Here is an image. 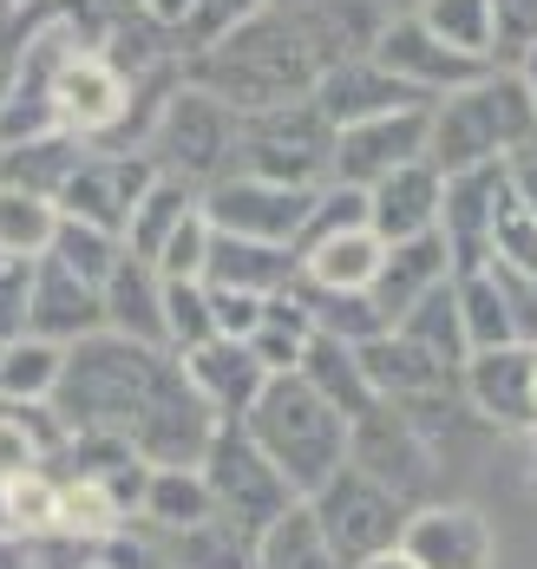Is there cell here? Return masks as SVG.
<instances>
[{"label":"cell","mask_w":537,"mask_h":569,"mask_svg":"<svg viewBox=\"0 0 537 569\" xmlns=\"http://www.w3.org/2000/svg\"><path fill=\"white\" fill-rule=\"evenodd\" d=\"M27 301H33V256H0V347L27 335Z\"/></svg>","instance_id":"obj_46"},{"label":"cell","mask_w":537,"mask_h":569,"mask_svg":"<svg viewBox=\"0 0 537 569\" xmlns=\"http://www.w3.org/2000/svg\"><path fill=\"white\" fill-rule=\"evenodd\" d=\"M7 86H13V59H0V106H7Z\"/></svg>","instance_id":"obj_55"},{"label":"cell","mask_w":537,"mask_h":569,"mask_svg":"<svg viewBox=\"0 0 537 569\" xmlns=\"http://www.w3.org/2000/svg\"><path fill=\"white\" fill-rule=\"evenodd\" d=\"M203 256H210V223H203V210H190L171 236H165V249H158V276L165 282H203Z\"/></svg>","instance_id":"obj_42"},{"label":"cell","mask_w":537,"mask_h":569,"mask_svg":"<svg viewBox=\"0 0 537 569\" xmlns=\"http://www.w3.org/2000/svg\"><path fill=\"white\" fill-rule=\"evenodd\" d=\"M197 210L217 236H249V242L296 249V236L308 229V210H315V190H289V183H269V177L230 171L223 183H210L197 197Z\"/></svg>","instance_id":"obj_11"},{"label":"cell","mask_w":537,"mask_h":569,"mask_svg":"<svg viewBox=\"0 0 537 569\" xmlns=\"http://www.w3.org/2000/svg\"><path fill=\"white\" fill-rule=\"evenodd\" d=\"M0 517H7V523H27V530H47V523H60V491L27 471V478H13V485L0 491Z\"/></svg>","instance_id":"obj_45"},{"label":"cell","mask_w":537,"mask_h":569,"mask_svg":"<svg viewBox=\"0 0 537 569\" xmlns=\"http://www.w3.org/2000/svg\"><path fill=\"white\" fill-rule=\"evenodd\" d=\"M249 446L282 471L296 498H315L341 465H348V419L315 393L301 373H269L256 406L237 419Z\"/></svg>","instance_id":"obj_4"},{"label":"cell","mask_w":537,"mask_h":569,"mask_svg":"<svg viewBox=\"0 0 537 569\" xmlns=\"http://www.w3.org/2000/svg\"><path fill=\"white\" fill-rule=\"evenodd\" d=\"M426 112L432 106H414V112H387V118H360V124H341L335 131V171L328 183H348V190H374L387 171L426 158Z\"/></svg>","instance_id":"obj_14"},{"label":"cell","mask_w":537,"mask_h":569,"mask_svg":"<svg viewBox=\"0 0 537 569\" xmlns=\"http://www.w3.org/2000/svg\"><path fill=\"white\" fill-rule=\"evenodd\" d=\"M453 295H459V321H466V347H511V308H505V295L491 282V262L473 269V276H453ZM525 347V341H518Z\"/></svg>","instance_id":"obj_35"},{"label":"cell","mask_w":537,"mask_h":569,"mask_svg":"<svg viewBox=\"0 0 537 569\" xmlns=\"http://www.w3.org/2000/svg\"><path fill=\"white\" fill-rule=\"evenodd\" d=\"M203 282L237 288V295H282V288L296 282V249H282V242H249V236H217V229H210Z\"/></svg>","instance_id":"obj_25"},{"label":"cell","mask_w":537,"mask_h":569,"mask_svg":"<svg viewBox=\"0 0 537 569\" xmlns=\"http://www.w3.org/2000/svg\"><path fill=\"white\" fill-rule=\"evenodd\" d=\"M47 7L60 13L66 27H72V33L86 40V47H99V40H106V33L119 27L125 13H138V0H47Z\"/></svg>","instance_id":"obj_47"},{"label":"cell","mask_w":537,"mask_h":569,"mask_svg":"<svg viewBox=\"0 0 537 569\" xmlns=\"http://www.w3.org/2000/svg\"><path fill=\"white\" fill-rule=\"evenodd\" d=\"M13 13H20V0H0V27H7V20H13Z\"/></svg>","instance_id":"obj_56"},{"label":"cell","mask_w":537,"mask_h":569,"mask_svg":"<svg viewBox=\"0 0 537 569\" xmlns=\"http://www.w3.org/2000/svg\"><path fill=\"white\" fill-rule=\"evenodd\" d=\"M171 563L178 569H256V537H242L237 523L210 517V523L171 537Z\"/></svg>","instance_id":"obj_37"},{"label":"cell","mask_w":537,"mask_h":569,"mask_svg":"<svg viewBox=\"0 0 537 569\" xmlns=\"http://www.w3.org/2000/svg\"><path fill=\"white\" fill-rule=\"evenodd\" d=\"M217 341V321H210V288L203 282H165V347L190 353V347Z\"/></svg>","instance_id":"obj_40"},{"label":"cell","mask_w":537,"mask_h":569,"mask_svg":"<svg viewBox=\"0 0 537 569\" xmlns=\"http://www.w3.org/2000/svg\"><path fill=\"white\" fill-rule=\"evenodd\" d=\"M203 485H210V505L223 523H237L242 537H262L276 517L301 505L296 491L282 485V471L269 465V458L249 446V432H242L237 419H223L217 426V439H210V452H203Z\"/></svg>","instance_id":"obj_8"},{"label":"cell","mask_w":537,"mask_h":569,"mask_svg":"<svg viewBox=\"0 0 537 569\" xmlns=\"http://www.w3.org/2000/svg\"><path fill=\"white\" fill-rule=\"evenodd\" d=\"M20 7H47V0H20Z\"/></svg>","instance_id":"obj_59"},{"label":"cell","mask_w":537,"mask_h":569,"mask_svg":"<svg viewBox=\"0 0 537 569\" xmlns=\"http://www.w3.org/2000/svg\"><path fill=\"white\" fill-rule=\"evenodd\" d=\"M99 328H106V301H99V288L79 282L72 269H60L53 256H33L27 335H40V341H53V347H72V341H86V335H99Z\"/></svg>","instance_id":"obj_19"},{"label":"cell","mask_w":537,"mask_h":569,"mask_svg":"<svg viewBox=\"0 0 537 569\" xmlns=\"http://www.w3.org/2000/svg\"><path fill=\"white\" fill-rule=\"evenodd\" d=\"M131 112V86L119 79V66L99 53V47H79V53L60 66V79H53V131L66 138H112Z\"/></svg>","instance_id":"obj_13"},{"label":"cell","mask_w":537,"mask_h":569,"mask_svg":"<svg viewBox=\"0 0 537 569\" xmlns=\"http://www.w3.org/2000/svg\"><path fill=\"white\" fill-rule=\"evenodd\" d=\"M348 465L367 471L374 485H387L400 505H414L432 491V471H439V446L419 432L414 419L387 399H374L360 419H348Z\"/></svg>","instance_id":"obj_9"},{"label":"cell","mask_w":537,"mask_h":569,"mask_svg":"<svg viewBox=\"0 0 537 569\" xmlns=\"http://www.w3.org/2000/svg\"><path fill=\"white\" fill-rule=\"evenodd\" d=\"M439 282H453V256H446V242H439V229H426V236H407V242H387V256H380V269H374V282H367V301L380 308V321L394 328L414 301H426Z\"/></svg>","instance_id":"obj_20"},{"label":"cell","mask_w":537,"mask_h":569,"mask_svg":"<svg viewBox=\"0 0 537 569\" xmlns=\"http://www.w3.org/2000/svg\"><path fill=\"white\" fill-rule=\"evenodd\" d=\"M360 373H367V387L374 399H387V406H414V399H432V393H453L459 387V373L453 367H439L432 353H419L407 335H374V341H360Z\"/></svg>","instance_id":"obj_22"},{"label":"cell","mask_w":537,"mask_h":569,"mask_svg":"<svg viewBox=\"0 0 537 569\" xmlns=\"http://www.w3.org/2000/svg\"><path fill=\"white\" fill-rule=\"evenodd\" d=\"M315 112L328 118L335 131L341 124H360V118H387V112H414V106H426L414 86H400L380 59H348V66H328L321 79H315Z\"/></svg>","instance_id":"obj_18"},{"label":"cell","mask_w":537,"mask_h":569,"mask_svg":"<svg viewBox=\"0 0 537 569\" xmlns=\"http://www.w3.org/2000/svg\"><path fill=\"white\" fill-rule=\"evenodd\" d=\"M197 210V190L178 183V177H151V190L138 197V210H131V223H125V256H138V262H158V249H165V236L183 223Z\"/></svg>","instance_id":"obj_32"},{"label":"cell","mask_w":537,"mask_h":569,"mask_svg":"<svg viewBox=\"0 0 537 569\" xmlns=\"http://www.w3.org/2000/svg\"><path fill=\"white\" fill-rule=\"evenodd\" d=\"M237 171L289 190H321L335 171V124L315 112V99L237 118Z\"/></svg>","instance_id":"obj_6"},{"label":"cell","mask_w":537,"mask_h":569,"mask_svg":"<svg viewBox=\"0 0 537 569\" xmlns=\"http://www.w3.org/2000/svg\"><path fill=\"white\" fill-rule=\"evenodd\" d=\"M183 79L210 99H223L237 118L249 112H269V106H296L315 92L321 79V53L301 27V13L289 7H262L249 13L242 27H230L223 40L197 47L183 59Z\"/></svg>","instance_id":"obj_1"},{"label":"cell","mask_w":537,"mask_h":569,"mask_svg":"<svg viewBox=\"0 0 537 569\" xmlns=\"http://www.w3.org/2000/svg\"><path fill=\"white\" fill-rule=\"evenodd\" d=\"M387 20L394 13L380 0H315V7H301V27H308V40L321 53V72L328 66H348V59H367L380 47Z\"/></svg>","instance_id":"obj_27"},{"label":"cell","mask_w":537,"mask_h":569,"mask_svg":"<svg viewBox=\"0 0 537 569\" xmlns=\"http://www.w3.org/2000/svg\"><path fill=\"white\" fill-rule=\"evenodd\" d=\"M511 72H518V79H525V92H531V106H537V47L525 59H518V66H511Z\"/></svg>","instance_id":"obj_52"},{"label":"cell","mask_w":537,"mask_h":569,"mask_svg":"<svg viewBox=\"0 0 537 569\" xmlns=\"http://www.w3.org/2000/svg\"><path fill=\"white\" fill-rule=\"evenodd\" d=\"M0 569H40V563H33L27 550H7V543H0Z\"/></svg>","instance_id":"obj_53"},{"label":"cell","mask_w":537,"mask_h":569,"mask_svg":"<svg viewBox=\"0 0 537 569\" xmlns=\"http://www.w3.org/2000/svg\"><path fill=\"white\" fill-rule=\"evenodd\" d=\"M531 399H537V353H531Z\"/></svg>","instance_id":"obj_58"},{"label":"cell","mask_w":537,"mask_h":569,"mask_svg":"<svg viewBox=\"0 0 537 569\" xmlns=\"http://www.w3.org/2000/svg\"><path fill=\"white\" fill-rule=\"evenodd\" d=\"M400 557L414 569H491L498 543L473 505H426L400 530Z\"/></svg>","instance_id":"obj_17"},{"label":"cell","mask_w":537,"mask_h":569,"mask_svg":"<svg viewBox=\"0 0 537 569\" xmlns=\"http://www.w3.org/2000/svg\"><path fill=\"white\" fill-rule=\"evenodd\" d=\"M106 301V328L125 335V341H145V347H165V276L138 256H119V269L106 276L99 288Z\"/></svg>","instance_id":"obj_26"},{"label":"cell","mask_w":537,"mask_h":569,"mask_svg":"<svg viewBox=\"0 0 537 569\" xmlns=\"http://www.w3.org/2000/svg\"><path fill=\"white\" fill-rule=\"evenodd\" d=\"M138 511L151 517L158 530H197V523H210L217 505H210V485H203V471H145V491H138Z\"/></svg>","instance_id":"obj_31"},{"label":"cell","mask_w":537,"mask_h":569,"mask_svg":"<svg viewBox=\"0 0 537 569\" xmlns=\"http://www.w3.org/2000/svg\"><path fill=\"white\" fill-rule=\"evenodd\" d=\"M256 569H341V557L328 550L315 511L308 505H289V511L256 537Z\"/></svg>","instance_id":"obj_33"},{"label":"cell","mask_w":537,"mask_h":569,"mask_svg":"<svg viewBox=\"0 0 537 569\" xmlns=\"http://www.w3.org/2000/svg\"><path fill=\"white\" fill-rule=\"evenodd\" d=\"M66 367V347L40 341V335H20V341L0 347V399H53Z\"/></svg>","instance_id":"obj_36"},{"label":"cell","mask_w":537,"mask_h":569,"mask_svg":"<svg viewBox=\"0 0 537 569\" xmlns=\"http://www.w3.org/2000/svg\"><path fill=\"white\" fill-rule=\"evenodd\" d=\"M525 151H537V106L511 66L478 72L473 86L432 99V112H426V164L439 177L511 164Z\"/></svg>","instance_id":"obj_3"},{"label":"cell","mask_w":537,"mask_h":569,"mask_svg":"<svg viewBox=\"0 0 537 569\" xmlns=\"http://www.w3.org/2000/svg\"><path fill=\"white\" fill-rule=\"evenodd\" d=\"M296 373L328 399L341 419H360V412L374 406V387H367V373H360V353L348 341H335V335H308Z\"/></svg>","instance_id":"obj_29"},{"label":"cell","mask_w":537,"mask_h":569,"mask_svg":"<svg viewBox=\"0 0 537 569\" xmlns=\"http://www.w3.org/2000/svg\"><path fill=\"white\" fill-rule=\"evenodd\" d=\"M374 59H380L400 86H414L426 106L446 99V92H459V86H473L478 72H491L485 59H466V53H453L446 40H432L414 13H394V20H387V33H380Z\"/></svg>","instance_id":"obj_16"},{"label":"cell","mask_w":537,"mask_h":569,"mask_svg":"<svg viewBox=\"0 0 537 569\" xmlns=\"http://www.w3.org/2000/svg\"><path fill=\"white\" fill-rule=\"evenodd\" d=\"M394 335H407L419 353H432V360L453 367V373H459L466 353H473V347H466V321H459V295H453V282H439L426 301H414V308L394 321Z\"/></svg>","instance_id":"obj_30"},{"label":"cell","mask_w":537,"mask_h":569,"mask_svg":"<svg viewBox=\"0 0 537 569\" xmlns=\"http://www.w3.org/2000/svg\"><path fill=\"white\" fill-rule=\"evenodd\" d=\"M119 517H125V505L99 485V478H72V485L60 491V523H66V530L112 537V530H119Z\"/></svg>","instance_id":"obj_41"},{"label":"cell","mask_w":537,"mask_h":569,"mask_svg":"<svg viewBox=\"0 0 537 569\" xmlns=\"http://www.w3.org/2000/svg\"><path fill=\"white\" fill-rule=\"evenodd\" d=\"M531 485H537V458H531Z\"/></svg>","instance_id":"obj_60"},{"label":"cell","mask_w":537,"mask_h":569,"mask_svg":"<svg viewBox=\"0 0 537 569\" xmlns=\"http://www.w3.org/2000/svg\"><path fill=\"white\" fill-rule=\"evenodd\" d=\"M86 569H106V563H86Z\"/></svg>","instance_id":"obj_61"},{"label":"cell","mask_w":537,"mask_h":569,"mask_svg":"<svg viewBox=\"0 0 537 569\" xmlns=\"http://www.w3.org/2000/svg\"><path fill=\"white\" fill-rule=\"evenodd\" d=\"M414 20L432 40H446L453 53L491 66V0H419Z\"/></svg>","instance_id":"obj_34"},{"label":"cell","mask_w":537,"mask_h":569,"mask_svg":"<svg viewBox=\"0 0 537 569\" xmlns=\"http://www.w3.org/2000/svg\"><path fill=\"white\" fill-rule=\"evenodd\" d=\"M33 458H40V446H33V439L0 412V478H27V471H33Z\"/></svg>","instance_id":"obj_49"},{"label":"cell","mask_w":537,"mask_h":569,"mask_svg":"<svg viewBox=\"0 0 537 569\" xmlns=\"http://www.w3.org/2000/svg\"><path fill=\"white\" fill-rule=\"evenodd\" d=\"M531 353L537 347H478L459 367V399L473 406L485 426L498 432H537V399H531Z\"/></svg>","instance_id":"obj_15"},{"label":"cell","mask_w":537,"mask_h":569,"mask_svg":"<svg viewBox=\"0 0 537 569\" xmlns=\"http://www.w3.org/2000/svg\"><path fill=\"white\" fill-rule=\"evenodd\" d=\"M217 412H210V399L190 387V373H183V360L171 353V367H165V380H158V393L145 406V419H138V432H131V452L145 458L151 471H197L203 452H210V439H217Z\"/></svg>","instance_id":"obj_10"},{"label":"cell","mask_w":537,"mask_h":569,"mask_svg":"<svg viewBox=\"0 0 537 569\" xmlns=\"http://www.w3.org/2000/svg\"><path fill=\"white\" fill-rule=\"evenodd\" d=\"M60 210L27 190H0V256H47L53 249Z\"/></svg>","instance_id":"obj_38"},{"label":"cell","mask_w":537,"mask_h":569,"mask_svg":"<svg viewBox=\"0 0 537 569\" xmlns=\"http://www.w3.org/2000/svg\"><path fill=\"white\" fill-rule=\"evenodd\" d=\"M190 7H197V0H138V13H145V20H158V27H171V33L190 20Z\"/></svg>","instance_id":"obj_50"},{"label":"cell","mask_w":537,"mask_h":569,"mask_svg":"<svg viewBox=\"0 0 537 569\" xmlns=\"http://www.w3.org/2000/svg\"><path fill=\"white\" fill-rule=\"evenodd\" d=\"M203 288H210V282H203ZM262 308H269V295L210 288V321H217V335H223V341H249V335H256V321H262Z\"/></svg>","instance_id":"obj_48"},{"label":"cell","mask_w":537,"mask_h":569,"mask_svg":"<svg viewBox=\"0 0 537 569\" xmlns=\"http://www.w3.org/2000/svg\"><path fill=\"white\" fill-rule=\"evenodd\" d=\"M165 367H171V347H145V341H125L112 328H99V335L66 347L53 412H60L66 432H106V439L131 446L145 406H151L158 380H165Z\"/></svg>","instance_id":"obj_2"},{"label":"cell","mask_w":537,"mask_h":569,"mask_svg":"<svg viewBox=\"0 0 537 569\" xmlns=\"http://www.w3.org/2000/svg\"><path fill=\"white\" fill-rule=\"evenodd\" d=\"M511 183H518V197H525V210L537 217V151H525V158H511Z\"/></svg>","instance_id":"obj_51"},{"label":"cell","mask_w":537,"mask_h":569,"mask_svg":"<svg viewBox=\"0 0 537 569\" xmlns=\"http://www.w3.org/2000/svg\"><path fill=\"white\" fill-rule=\"evenodd\" d=\"M151 177H158L151 158H138V151H86L79 171L66 177L60 190V217H72L86 229H106V236H125L138 197L151 190Z\"/></svg>","instance_id":"obj_12"},{"label":"cell","mask_w":537,"mask_h":569,"mask_svg":"<svg viewBox=\"0 0 537 569\" xmlns=\"http://www.w3.org/2000/svg\"><path fill=\"white\" fill-rule=\"evenodd\" d=\"M60 269H72L79 282H92V288H106V276L119 269V256H125V242L119 236H106V229H86V223H72V217H60V229H53V249H47Z\"/></svg>","instance_id":"obj_39"},{"label":"cell","mask_w":537,"mask_h":569,"mask_svg":"<svg viewBox=\"0 0 537 569\" xmlns=\"http://www.w3.org/2000/svg\"><path fill=\"white\" fill-rule=\"evenodd\" d=\"M439 197H446V177L432 171L426 158L387 171L374 190H367V229L380 242H407V236H426L439 229Z\"/></svg>","instance_id":"obj_21"},{"label":"cell","mask_w":537,"mask_h":569,"mask_svg":"<svg viewBox=\"0 0 537 569\" xmlns=\"http://www.w3.org/2000/svg\"><path fill=\"white\" fill-rule=\"evenodd\" d=\"M315 523H321V537H328V550L341 557V569H360L374 563V557H387V550H400V530H407V517L414 505H400L387 485H374L367 471L355 465H341L315 498H301Z\"/></svg>","instance_id":"obj_7"},{"label":"cell","mask_w":537,"mask_h":569,"mask_svg":"<svg viewBox=\"0 0 537 569\" xmlns=\"http://www.w3.org/2000/svg\"><path fill=\"white\" fill-rule=\"evenodd\" d=\"M360 569H414V563H407L400 550H387V557H374V563H360Z\"/></svg>","instance_id":"obj_54"},{"label":"cell","mask_w":537,"mask_h":569,"mask_svg":"<svg viewBox=\"0 0 537 569\" xmlns=\"http://www.w3.org/2000/svg\"><path fill=\"white\" fill-rule=\"evenodd\" d=\"M183 360V373H190V387L210 399V412L217 419H242L249 406H256V393H262V367H256V353L242 341H203V347H190V353H178Z\"/></svg>","instance_id":"obj_24"},{"label":"cell","mask_w":537,"mask_h":569,"mask_svg":"<svg viewBox=\"0 0 537 569\" xmlns=\"http://www.w3.org/2000/svg\"><path fill=\"white\" fill-rule=\"evenodd\" d=\"M86 144L66 138V131H40V138H20V144H0V190H27V197H47L60 210L66 177L79 171Z\"/></svg>","instance_id":"obj_28"},{"label":"cell","mask_w":537,"mask_h":569,"mask_svg":"<svg viewBox=\"0 0 537 569\" xmlns=\"http://www.w3.org/2000/svg\"><path fill=\"white\" fill-rule=\"evenodd\" d=\"M145 158H151L158 177H178V183H190L203 197L210 183H223L237 171V112L183 79L178 92L165 99V112L151 118Z\"/></svg>","instance_id":"obj_5"},{"label":"cell","mask_w":537,"mask_h":569,"mask_svg":"<svg viewBox=\"0 0 537 569\" xmlns=\"http://www.w3.org/2000/svg\"><path fill=\"white\" fill-rule=\"evenodd\" d=\"M269 7H289V13H301V7H315V0H269Z\"/></svg>","instance_id":"obj_57"},{"label":"cell","mask_w":537,"mask_h":569,"mask_svg":"<svg viewBox=\"0 0 537 569\" xmlns=\"http://www.w3.org/2000/svg\"><path fill=\"white\" fill-rule=\"evenodd\" d=\"M387 242L374 229H335V236H315L296 249V282L301 288H321V295H367L374 269H380Z\"/></svg>","instance_id":"obj_23"},{"label":"cell","mask_w":537,"mask_h":569,"mask_svg":"<svg viewBox=\"0 0 537 569\" xmlns=\"http://www.w3.org/2000/svg\"><path fill=\"white\" fill-rule=\"evenodd\" d=\"M537 47V0H491V66H518Z\"/></svg>","instance_id":"obj_43"},{"label":"cell","mask_w":537,"mask_h":569,"mask_svg":"<svg viewBox=\"0 0 537 569\" xmlns=\"http://www.w3.org/2000/svg\"><path fill=\"white\" fill-rule=\"evenodd\" d=\"M269 0H197L190 7V20L178 27V47H183V59L197 53V47H210V40H223L230 27H242L249 13H262Z\"/></svg>","instance_id":"obj_44"}]
</instances>
